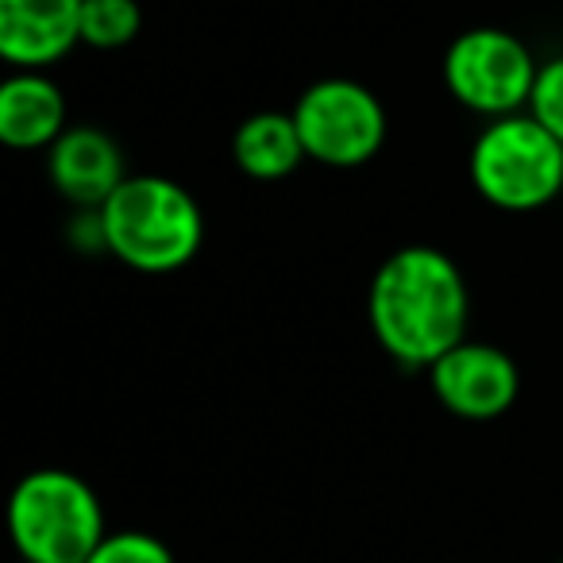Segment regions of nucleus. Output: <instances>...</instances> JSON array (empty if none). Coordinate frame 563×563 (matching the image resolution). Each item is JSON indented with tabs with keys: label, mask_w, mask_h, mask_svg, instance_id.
<instances>
[{
	"label": "nucleus",
	"mask_w": 563,
	"mask_h": 563,
	"mask_svg": "<svg viewBox=\"0 0 563 563\" xmlns=\"http://www.w3.org/2000/svg\"><path fill=\"white\" fill-rule=\"evenodd\" d=\"M471 298L460 266L437 247H401L371 282V329L406 367H432L467 340Z\"/></svg>",
	"instance_id": "f257e3e1"
},
{
	"label": "nucleus",
	"mask_w": 563,
	"mask_h": 563,
	"mask_svg": "<svg viewBox=\"0 0 563 563\" xmlns=\"http://www.w3.org/2000/svg\"><path fill=\"white\" fill-rule=\"evenodd\" d=\"M97 232L120 263L143 274H166L197 255L205 220L178 181L135 174L97 209Z\"/></svg>",
	"instance_id": "f03ea898"
},
{
	"label": "nucleus",
	"mask_w": 563,
	"mask_h": 563,
	"mask_svg": "<svg viewBox=\"0 0 563 563\" xmlns=\"http://www.w3.org/2000/svg\"><path fill=\"white\" fill-rule=\"evenodd\" d=\"M9 532L24 563H89L101 548L104 509L86 478L70 471H32L9 501Z\"/></svg>",
	"instance_id": "7ed1b4c3"
},
{
	"label": "nucleus",
	"mask_w": 563,
	"mask_h": 563,
	"mask_svg": "<svg viewBox=\"0 0 563 563\" xmlns=\"http://www.w3.org/2000/svg\"><path fill=\"white\" fill-rule=\"evenodd\" d=\"M471 181L498 209H540L563 189V143L537 117L490 120L471 147Z\"/></svg>",
	"instance_id": "20e7f679"
},
{
	"label": "nucleus",
	"mask_w": 563,
	"mask_h": 563,
	"mask_svg": "<svg viewBox=\"0 0 563 563\" xmlns=\"http://www.w3.org/2000/svg\"><path fill=\"white\" fill-rule=\"evenodd\" d=\"M537 58L501 27H471L448 47L444 55V86L460 104L483 117H517L529 109L537 89Z\"/></svg>",
	"instance_id": "39448f33"
},
{
	"label": "nucleus",
	"mask_w": 563,
	"mask_h": 563,
	"mask_svg": "<svg viewBox=\"0 0 563 563\" xmlns=\"http://www.w3.org/2000/svg\"><path fill=\"white\" fill-rule=\"evenodd\" d=\"M294 120L306 155L324 166H360L386 140V112L378 97L347 78L309 86L294 109Z\"/></svg>",
	"instance_id": "423d86ee"
},
{
	"label": "nucleus",
	"mask_w": 563,
	"mask_h": 563,
	"mask_svg": "<svg viewBox=\"0 0 563 563\" xmlns=\"http://www.w3.org/2000/svg\"><path fill=\"white\" fill-rule=\"evenodd\" d=\"M432 390L440 406L452 409L463 421H490L501 417L517 401L521 375L517 363L494 344H455L448 355H440L429 367Z\"/></svg>",
	"instance_id": "0eeeda50"
},
{
	"label": "nucleus",
	"mask_w": 563,
	"mask_h": 563,
	"mask_svg": "<svg viewBox=\"0 0 563 563\" xmlns=\"http://www.w3.org/2000/svg\"><path fill=\"white\" fill-rule=\"evenodd\" d=\"M86 0H0V55L20 70H43L81 43Z\"/></svg>",
	"instance_id": "6e6552de"
},
{
	"label": "nucleus",
	"mask_w": 563,
	"mask_h": 563,
	"mask_svg": "<svg viewBox=\"0 0 563 563\" xmlns=\"http://www.w3.org/2000/svg\"><path fill=\"white\" fill-rule=\"evenodd\" d=\"M47 170L58 194L86 209H104V201L128 181L124 151L101 128H66L51 147Z\"/></svg>",
	"instance_id": "1a4fd4ad"
},
{
	"label": "nucleus",
	"mask_w": 563,
	"mask_h": 563,
	"mask_svg": "<svg viewBox=\"0 0 563 563\" xmlns=\"http://www.w3.org/2000/svg\"><path fill=\"white\" fill-rule=\"evenodd\" d=\"M66 132V97L40 70H20L0 86V140L16 151L55 147Z\"/></svg>",
	"instance_id": "9d476101"
},
{
	"label": "nucleus",
	"mask_w": 563,
	"mask_h": 563,
	"mask_svg": "<svg viewBox=\"0 0 563 563\" xmlns=\"http://www.w3.org/2000/svg\"><path fill=\"white\" fill-rule=\"evenodd\" d=\"M232 158L243 174L258 181H278L298 170L306 158L294 112H255L232 135Z\"/></svg>",
	"instance_id": "9b49d317"
},
{
	"label": "nucleus",
	"mask_w": 563,
	"mask_h": 563,
	"mask_svg": "<svg viewBox=\"0 0 563 563\" xmlns=\"http://www.w3.org/2000/svg\"><path fill=\"white\" fill-rule=\"evenodd\" d=\"M143 27L135 0H86L81 4V43L97 51H117L132 43Z\"/></svg>",
	"instance_id": "f8f14e48"
},
{
	"label": "nucleus",
	"mask_w": 563,
	"mask_h": 563,
	"mask_svg": "<svg viewBox=\"0 0 563 563\" xmlns=\"http://www.w3.org/2000/svg\"><path fill=\"white\" fill-rule=\"evenodd\" d=\"M89 563H174V555L151 532H109Z\"/></svg>",
	"instance_id": "ddd939ff"
},
{
	"label": "nucleus",
	"mask_w": 563,
	"mask_h": 563,
	"mask_svg": "<svg viewBox=\"0 0 563 563\" xmlns=\"http://www.w3.org/2000/svg\"><path fill=\"white\" fill-rule=\"evenodd\" d=\"M529 117H537L563 143V55L540 66L537 89H532V101H529Z\"/></svg>",
	"instance_id": "4468645a"
}]
</instances>
